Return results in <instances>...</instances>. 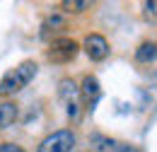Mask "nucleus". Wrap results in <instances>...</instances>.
<instances>
[{
  "instance_id": "nucleus-4",
  "label": "nucleus",
  "mask_w": 157,
  "mask_h": 152,
  "mask_svg": "<svg viewBox=\"0 0 157 152\" xmlns=\"http://www.w3.org/2000/svg\"><path fill=\"white\" fill-rule=\"evenodd\" d=\"M82 48H85V53L92 58V60H104V58L109 56V51H111L106 36H101V34H97V32H92V34L85 36Z\"/></svg>"
},
{
  "instance_id": "nucleus-9",
  "label": "nucleus",
  "mask_w": 157,
  "mask_h": 152,
  "mask_svg": "<svg viewBox=\"0 0 157 152\" xmlns=\"http://www.w3.org/2000/svg\"><path fill=\"white\" fill-rule=\"evenodd\" d=\"M80 94V87H78V82L75 80H70V77H63L58 82V97L65 101V104H73L75 99H78Z\"/></svg>"
},
{
  "instance_id": "nucleus-7",
  "label": "nucleus",
  "mask_w": 157,
  "mask_h": 152,
  "mask_svg": "<svg viewBox=\"0 0 157 152\" xmlns=\"http://www.w3.org/2000/svg\"><path fill=\"white\" fill-rule=\"evenodd\" d=\"M136 60L143 63V65H150V63H157V41H143L136 48Z\"/></svg>"
},
{
  "instance_id": "nucleus-14",
  "label": "nucleus",
  "mask_w": 157,
  "mask_h": 152,
  "mask_svg": "<svg viewBox=\"0 0 157 152\" xmlns=\"http://www.w3.org/2000/svg\"><path fill=\"white\" fill-rule=\"evenodd\" d=\"M0 152H24V147L17 145V142H2V145H0Z\"/></svg>"
},
{
  "instance_id": "nucleus-15",
  "label": "nucleus",
  "mask_w": 157,
  "mask_h": 152,
  "mask_svg": "<svg viewBox=\"0 0 157 152\" xmlns=\"http://www.w3.org/2000/svg\"><path fill=\"white\" fill-rule=\"evenodd\" d=\"M116 152H140V150H138L136 145H131V142H118Z\"/></svg>"
},
{
  "instance_id": "nucleus-10",
  "label": "nucleus",
  "mask_w": 157,
  "mask_h": 152,
  "mask_svg": "<svg viewBox=\"0 0 157 152\" xmlns=\"http://www.w3.org/2000/svg\"><path fill=\"white\" fill-rule=\"evenodd\" d=\"M17 121V104L15 101H0V131L10 128Z\"/></svg>"
},
{
  "instance_id": "nucleus-13",
  "label": "nucleus",
  "mask_w": 157,
  "mask_h": 152,
  "mask_svg": "<svg viewBox=\"0 0 157 152\" xmlns=\"http://www.w3.org/2000/svg\"><path fill=\"white\" fill-rule=\"evenodd\" d=\"M80 104L78 101H73V104H68V118H73V121H80Z\"/></svg>"
},
{
  "instance_id": "nucleus-1",
  "label": "nucleus",
  "mask_w": 157,
  "mask_h": 152,
  "mask_svg": "<svg viewBox=\"0 0 157 152\" xmlns=\"http://www.w3.org/2000/svg\"><path fill=\"white\" fill-rule=\"evenodd\" d=\"M36 68L39 65L34 60H22L20 65H15L12 70H7L2 75V80H0V97H12V94H17V92H22L34 80Z\"/></svg>"
},
{
  "instance_id": "nucleus-6",
  "label": "nucleus",
  "mask_w": 157,
  "mask_h": 152,
  "mask_svg": "<svg viewBox=\"0 0 157 152\" xmlns=\"http://www.w3.org/2000/svg\"><path fill=\"white\" fill-rule=\"evenodd\" d=\"M65 29H68V19H65V15L51 12L48 17L44 19V24H41V36L48 39L51 34H63Z\"/></svg>"
},
{
  "instance_id": "nucleus-11",
  "label": "nucleus",
  "mask_w": 157,
  "mask_h": 152,
  "mask_svg": "<svg viewBox=\"0 0 157 152\" xmlns=\"http://www.w3.org/2000/svg\"><path fill=\"white\" fill-rule=\"evenodd\" d=\"M60 7L65 12H85V10H92V2L90 0H65V2H60Z\"/></svg>"
},
{
  "instance_id": "nucleus-12",
  "label": "nucleus",
  "mask_w": 157,
  "mask_h": 152,
  "mask_svg": "<svg viewBox=\"0 0 157 152\" xmlns=\"http://www.w3.org/2000/svg\"><path fill=\"white\" fill-rule=\"evenodd\" d=\"M143 19L150 22V24H155V22H157V0L143 2Z\"/></svg>"
},
{
  "instance_id": "nucleus-8",
  "label": "nucleus",
  "mask_w": 157,
  "mask_h": 152,
  "mask_svg": "<svg viewBox=\"0 0 157 152\" xmlns=\"http://www.w3.org/2000/svg\"><path fill=\"white\" fill-rule=\"evenodd\" d=\"M118 142H121V140H114V138L101 135V133L90 135V147H92L94 152H116Z\"/></svg>"
},
{
  "instance_id": "nucleus-5",
  "label": "nucleus",
  "mask_w": 157,
  "mask_h": 152,
  "mask_svg": "<svg viewBox=\"0 0 157 152\" xmlns=\"http://www.w3.org/2000/svg\"><path fill=\"white\" fill-rule=\"evenodd\" d=\"M78 87H80V94H82V99H85V104H87V106H94L97 99H99V94H101L99 80L94 75H85L82 77V85H78Z\"/></svg>"
},
{
  "instance_id": "nucleus-3",
  "label": "nucleus",
  "mask_w": 157,
  "mask_h": 152,
  "mask_svg": "<svg viewBox=\"0 0 157 152\" xmlns=\"http://www.w3.org/2000/svg\"><path fill=\"white\" fill-rule=\"evenodd\" d=\"M80 53V44L75 39H53L51 41V48L46 51V58L51 60V63H70V60H75V56Z\"/></svg>"
},
{
  "instance_id": "nucleus-2",
  "label": "nucleus",
  "mask_w": 157,
  "mask_h": 152,
  "mask_svg": "<svg viewBox=\"0 0 157 152\" xmlns=\"http://www.w3.org/2000/svg\"><path fill=\"white\" fill-rule=\"evenodd\" d=\"M75 142H78V138H75L73 131L60 128V131H53L51 135H46L39 142L36 152H73L75 150Z\"/></svg>"
}]
</instances>
